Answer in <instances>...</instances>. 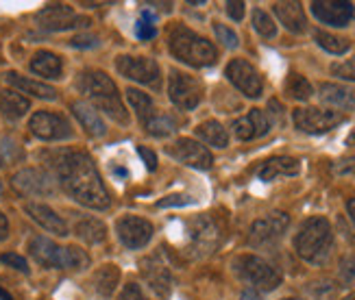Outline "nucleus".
<instances>
[{
    "mask_svg": "<svg viewBox=\"0 0 355 300\" xmlns=\"http://www.w3.org/2000/svg\"><path fill=\"white\" fill-rule=\"evenodd\" d=\"M153 22H155V15H153L150 11H144L142 18L135 22V35L140 39H153L157 35L155 26H153Z\"/></svg>",
    "mask_w": 355,
    "mask_h": 300,
    "instance_id": "nucleus-38",
    "label": "nucleus"
},
{
    "mask_svg": "<svg viewBox=\"0 0 355 300\" xmlns=\"http://www.w3.org/2000/svg\"><path fill=\"white\" fill-rule=\"evenodd\" d=\"M24 211L46 233H53V235H57V238H66V235H68V224L61 220V215L53 207H49V204H44V202H24Z\"/></svg>",
    "mask_w": 355,
    "mask_h": 300,
    "instance_id": "nucleus-19",
    "label": "nucleus"
},
{
    "mask_svg": "<svg viewBox=\"0 0 355 300\" xmlns=\"http://www.w3.org/2000/svg\"><path fill=\"white\" fill-rule=\"evenodd\" d=\"M225 9H227V13H229V18H231V20L240 22V20L244 18L246 5H244V3H238V0H229V3L225 5Z\"/></svg>",
    "mask_w": 355,
    "mask_h": 300,
    "instance_id": "nucleus-45",
    "label": "nucleus"
},
{
    "mask_svg": "<svg viewBox=\"0 0 355 300\" xmlns=\"http://www.w3.org/2000/svg\"><path fill=\"white\" fill-rule=\"evenodd\" d=\"M70 109H72L74 118L79 120V124L83 126L87 135H92V137H103V135L107 133V126H105L101 114H98L96 109L92 107L89 103H85V100H76V103H72Z\"/></svg>",
    "mask_w": 355,
    "mask_h": 300,
    "instance_id": "nucleus-24",
    "label": "nucleus"
},
{
    "mask_svg": "<svg viewBox=\"0 0 355 300\" xmlns=\"http://www.w3.org/2000/svg\"><path fill=\"white\" fill-rule=\"evenodd\" d=\"M343 300H355V292H351V294H349V296H345Z\"/></svg>",
    "mask_w": 355,
    "mask_h": 300,
    "instance_id": "nucleus-52",
    "label": "nucleus"
},
{
    "mask_svg": "<svg viewBox=\"0 0 355 300\" xmlns=\"http://www.w3.org/2000/svg\"><path fill=\"white\" fill-rule=\"evenodd\" d=\"M140 272L142 279L148 283V288L155 292L157 298H168L173 292V270L168 261L164 259L162 252H155V255L144 257L140 261Z\"/></svg>",
    "mask_w": 355,
    "mask_h": 300,
    "instance_id": "nucleus-13",
    "label": "nucleus"
},
{
    "mask_svg": "<svg viewBox=\"0 0 355 300\" xmlns=\"http://www.w3.org/2000/svg\"><path fill=\"white\" fill-rule=\"evenodd\" d=\"M251 20H253V28L257 30V33L261 37H275L277 35V24L272 22V18L266 13V11H261V9H253V15H251Z\"/></svg>",
    "mask_w": 355,
    "mask_h": 300,
    "instance_id": "nucleus-37",
    "label": "nucleus"
},
{
    "mask_svg": "<svg viewBox=\"0 0 355 300\" xmlns=\"http://www.w3.org/2000/svg\"><path fill=\"white\" fill-rule=\"evenodd\" d=\"M118 300H146V296L142 294L140 285H135V283H129V285H125V290L120 292Z\"/></svg>",
    "mask_w": 355,
    "mask_h": 300,
    "instance_id": "nucleus-43",
    "label": "nucleus"
},
{
    "mask_svg": "<svg viewBox=\"0 0 355 300\" xmlns=\"http://www.w3.org/2000/svg\"><path fill=\"white\" fill-rule=\"evenodd\" d=\"M196 137L203 141V144L214 146V148H227L229 146V133H227L225 126L216 120L200 122L196 126Z\"/></svg>",
    "mask_w": 355,
    "mask_h": 300,
    "instance_id": "nucleus-31",
    "label": "nucleus"
},
{
    "mask_svg": "<svg viewBox=\"0 0 355 300\" xmlns=\"http://www.w3.org/2000/svg\"><path fill=\"white\" fill-rule=\"evenodd\" d=\"M282 300H299V298H282Z\"/></svg>",
    "mask_w": 355,
    "mask_h": 300,
    "instance_id": "nucleus-54",
    "label": "nucleus"
},
{
    "mask_svg": "<svg viewBox=\"0 0 355 300\" xmlns=\"http://www.w3.org/2000/svg\"><path fill=\"white\" fill-rule=\"evenodd\" d=\"M28 252H31V257H33L40 265L61 270V257H64V248L57 246L53 240L42 238V235H35V238L28 242Z\"/></svg>",
    "mask_w": 355,
    "mask_h": 300,
    "instance_id": "nucleus-21",
    "label": "nucleus"
},
{
    "mask_svg": "<svg viewBox=\"0 0 355 300\" xmlns=\"http://www.w3.org/2000/svg\"><path fill=\"white\" fill-rule=\"evenodd\" d=\"M236 267V274L249 283L251 290L255 292H272L282 285V272L277 270L272 263H268L266 259H261L257 255H240L234 261Z\"/></svg>",
    "mask_w": 355,
    "mask_h": 300,
    "instance_id": "nucleus-5",
    "label": "nucleus"
},
{
    "mask_svg": "<svg viewBox=\"0 0 355 300\" xmlns=\"http://www.w3.org/2000/svg\"><path fill=\"white\" fill-rule=\"evenodd\" d=\"M28 68L33 74L55 81V78H61V72H64V61H61L59 55H55L51 51H37L33 55V59H31Z\"/></svg>",
    "mask_w": 355,
    "mask_h": 300,
    "instance_id": "nucleus-26",
    "label": "nucleus"
},
{
    "mask_svg": "<svg viewBox=\"0 0 355 300\" xmlns=\"http://www.w3.org/2000/svg\"><path fill=\"white\" fill-rule=\"evenodd\" d=\"M89 267V255L79 248V246H66L64 248V257H61V270H72V272H81Z\"/></svg>",
    "mask_w": 355,
    "mask_h": 300,
    "instance_id": "nucleus-34",
    "label": "nucleus"
},
{
    "mask_svg": "<svg viewBox=\"0 0 355 300\" xmlns=\"http://www.w3.org/2000/svg\"><path fill=\"white\" fill-rule=\"evenodd\" d=\"M0 194H3V181H0Z\"/></svg>",
    "mask_w": 355,
    "mask_h": 300,
    "instance_id": "nucleus-53",
    "label": "nucleus"
},
{
    "mask_svg": "<svg viewBox=\"0 0 355 300\" xmlns=\"http://www.w3.org/2000/svg\"><path fill=\"white\" fill-rule=\"evenodd\" d=\"M120 283V267L114 263H105L92 274V288L101 298H112Z\"/></svg>",
    "mask_w": 355,
    "mask_h": 300,
    "instance_id": "nucleus-27",
    "label": "nucleus"
},
{
    "mask_svg": "<svg viewBox=\"0 0 355 300\" xmlns=\"http://www.w3.org/2000/svg\"><path fill=\"white\" fill-rule=\"evenodd\" d=\"M28 129L42 141H64L74 135L72 124L55 112H35L28 120Z\"/></svg>",
    "mask_w": 355,
    "mask_h": 300,
    "instance_id": "nucleus-10",
    "label": "nucleus"
},
{
    "mask_svg": "<svg viewBox=\"0 0 355 300\" xmlns=\"http://www.w3.org/2000/svg\"><path fill=\"white\" fill-rule=\"evenodd\" d=\"M7 83L18 89L22 96H24V94H28V96H35V98H42V100H55L57 98V89L55 87L40 83V81H33V78L22 76L18 72H9L7 74Z\"/></svg>",
    "mask_w": 355,
    "mask_h": 300,
    "instance_id": "nucleus-25",
    "label": "nucleus"
},
{
    "mask_svg": "<svg viewBox=\"0 0 355 300\" xmlns=\"http://www.w3.org/2000/svg\"><path fill=\"white\" fill-rule=\"evenodd\" d=\"M290 227V215L284 211H272L266 218H259L251 224L249 231V244L251 246H272L284 238V233Z\"/></svg>",
    "mask_w": 355,
    "mask_h": 300,
    "instance_id": "nucleus-12",
    "label": "nucleus"
},
{
    "mask_svg": "<svg viewBox=\"0 0 355 300\" xmlns=\"http://www.w3.org/2000/svg\"><path fill=\"white\" fill-rule=\"evenodd\" d=\"M192 198L190 196H185V194H171V196H166L164 200L157 202V207H183V204H190Z\"/></svg>",
    "mask_w": 355,
    "mask_h": 300,
    "instance_id": "nucleus-42",
    "label": "nucleus"
},
{
    "mask_svg": "<svg viewBox=\"0 0 355 300\" xmlns=\"http://www.w3.org/2000/svg\"><path fill=\"white\" fill-rule=\"evenodd\" d=\"M7 238H9V220L3 211H0V242H5Z\"/></svg>",
    "mask_w": 355,
    "mask_h": 300,
    "instance_id": "nucleus-48",
    "label": "nucleus"
},
{
    "mask_svg": "<svg viewBox=\"0 0 355 300\" xmlns=\"http://www.w3.org/2000/svg\"><path fill=\"white\" fill-rule=\"evenodd\" d=\"M320 100L327 103L329 107H336V109H353L355 105V94L353 89L345 87V85H336V83H322L320 85Z\"/></svg>",
    "mask_w": 355,
    "mask_h": 300,
    "instance_id": "nucleus-28",
    "label": "nucleus"
},
{
    "mask_svg": "<svg viewBox=\"0 0 355 300\" xmlns=\"http://www.w3.org/2000/svg\"><path fill=\"white\" fill-rule=\"evenodd\" d=\"M35 20L44 30L51 33H59V30H70L76 26H87V18L76 15L72 7L68 5H46L35 13Z\"/></svg>",
    "mask_w": 355,
    "mask_h": 300,
    "instance_id": "nucleus-15",
    "label": "nucleus"
},
{
    "mask_svg": "<svg viewBox=\"0 0 355 300\" xmlns=\"http://www.w3.org/2000/svg\"><path fill=\"white\" fill-rule=\"evenodd\" d=\"M70 46H74V48H94V46H98V37L96 35H74L70 39Z\"/></svg>",
    "mask_w": 355,
    "mask_h": 300,
    "instance_id": "nucleus-44",
    "label": "nucleus"
},
{
    "mask_svg": "<svg viewBox=\"0 0 355 300\" xmlns=\"http://www.w3.org/2000/svg\"><path fill=\"white\" fill-rule=\"evenodd\" d=\"M310 9L318 22L336 28L349 26L355 18V7L349 0H314Z\"/></svg>",
    "mask_w": 355,
    "mask_h": 300,
    "instance_id": "nucleus-18",
    "label": "nucleus"
},
{
    "mask_svg": "<svg viewBox=\"0 0 355 300\" xmlns=\"http://www.w3.org/2000/svg\"><path fill=\"white\" fill-rule=\"evenodd\" d=\"M0 261H3L5 265L13 267V270H18L22 274H28V263L22 255H18V252H5V255H0Z\"/></svg>",
    "mask_w": 355,
    "mask_h": 300,
    "instance_id": "nucleus-41",
    "label": "nucleus"
},
{
    "mask_svg": "<svg viewBox=\"0 0 355 300\" xmlns=\"http://www.w3.org/2000/svg\"><path fill=\"white\" fill-rule=\"evenodd\" d=\"M11 187L18 192L20 196H53L57 192L55 179L42 168H24L20 172H15L11 177Z\"/></svg>",
    "mask_w": 355,
    "mask_h": 300,
    "instance_id": "nucleus-9",
    "label": "nucleus"
},
{
    "mask_svg": "<svg viewBox=\"0 0 355 300\" xmlns=\"http://www.w3.org/2000/svg\"><path fill=\"white\" fill-rule=\"evenodd\" d=\"M79 91L87 100H92V107L96 112H103L112 120L120 124H129V112L122 103L116 83L101 70H83L79 74Z\"/></svg>",
    "mask_w": 355,
    "mask_h": 300,
    "instance_id": "nucleus-2",
    "label": "nucleus"
},
{
    "mask_svg": "<svg viewBox=\"0 0 355 300\" xmlns=\"http://www.w3.org/2000/svg\"><path fill=\"white\" fill-rule=\"evenodd\" d=\"M292 122L307 135H322L336 129L338 124L345 122V116L340 112H331V109H318V107H301L295 109L292 114Z\"/></svg>",
    "mask_w": 355,
    "mask_h": 300,
    "instance_id": "nucleus-6",
    "label": "nucleus"
},
{
    "mask_svg": "<svg viewBox=\"0 0 355 300\" xmlns=\"http://www.w3.org/2000/svg\"><path fill=\"white\" fill-rule=\"evenodd\" d=\"M116 70L120 72V76L129 78V81L142 83L153 89L162 87V72H159V66L155 59L122 55L116 59Z\"/></svg>",
    "mask_w": 355,
    "mask_h": 300,
    "instance_id": "nucleus-7",
    "label": "nucleus"
},
{
    "mask_svg": "<svg viewBox=\"0 0 355 300\" xmlns=\"http://www.w3.org/2000/svg\"><path fill=\"white\" fill-rule=\"evenodd\" d=\"M334 172H336V175H353V172H355V155L349 157V159L334 164Z\"/></svg>",
    "mask_w": 355,
    "mask_h": 300,
    "instance_id": "nucleus-46",
    "label": "nucleus"
},
{
    "mask_svg": "<svg viewBox=\"0 0 355 300\" xmlns=\"http://www.w3.org/2000/svg\"><path fill=\"white\" fill-rule=\"evenodd\" d=\"M331 248H334V231L329 220L320 215L305 220L295 238L297 255L307 263L322 265L329 259Z\"/></svg>",
    "mask_w": 355,
    "mask_h": 300,
    "instance_id": "nucleus-3",
    "label": "nucleus"
},
{
    "mask_svg": "<svg viewBox=\"0 0 355 300\" xmlns=\"http://www.w3.org/2000/svg\"><path fill=\"white\" fill-rule=\"evenodd\" d=\"M0 300H13V296L9 292H5L3 288H0Z\"/></svg>",
    "mask_w": 355,
    "mask_h": 300,
    "instance_id": "nucleus-51",
    "label": "nucleus"
},
{
    "mask_svg": "<svg viewBox=\"0 0 355 300\" xmlns=\"http://www.w3.org/2000/svg\"><path fill=\"white\" fill-rule=\"evenodd\" d=\"M53 168L59 185L64 187V192L70 198H74L83 207L96 211L110 209L112 204L110 192H107V187L98 175L94 159L87 152L83 150L61 152L55 159Z\"/></svg>",
    "mask_w": 355,
    "mask_h": 300,
    "instance_id": "nucleus-1",
    "label": "nucleus"
},
{
    "mask_svg": "<svg viewBox=\"0 0 355 300\" xmlns=\"http://www.w3.org/2000/svg\"><path fill=\"white\" fill-rule=\"evenodd\" d=\"M231 129H234V135L240 141H249V139L264 137L270 131V120H268L266 112H261V109H251L244 118H238Z\"/></svg>",
    "mask_w": 355,
    "mask_h": 300,
    "instance_id": "nucleus-20",
    "label": "nucleus"
},
{
    "mask_svg": "<svg viewBox=\"0 0 355 300\" xmlns=\"http://www.w3.org/2000/svg\"><path fill=\"white\" fill-rule=\"evenodd\" d=\"M168 46H171V53L175 55V59L192 68H209L218 59V51H216V46L211 42L196 35L194 30L185 26L173 28Z\"/></svg>",
    "mask_w": 355,
    "mask_h": 300,
    "instance_id": "nucleus-4",
    "label": "nucleus"
},
{
    "mask_svg": "<svg viewBox=\"0 0 355 300\" xmlns=\"http://www.w3.org/2000/svg\"><path fill=\"white\" fill-rule=\"evenodd\" d=\"M144 126H146V131L150 135H157V137H166V135H171V133L177 131L175 118H171V116H157V114H155V118H150Z\"/></svg>",
    "mask_w": 355,
    "mask_h": 300,
    "instance_id": "nucleus-36",
    "label": "nucleus"
},
{
    "mask_svg": "<svg viewBox=\"0 0 355 300\" xmlns=\"http://www.w3.org/2000/svg\"><path fill=\"white\" fill-rule=\"evenodd\" d=\"M331 74L343 78V81H355V57H351L343 63H334Z\"/></svg>",
    "mask_w": 355,
    "mask_h": 300,
    "instance_id": "nucleus-40",
    "label": "nucleus"
},
{
    "mask_svg": "<svg viewBox=\"0 0 355 300\" xmlns=\"http://www.w3.org/2000/svg\"><path fill=\"white\" fill-rule=\"evenodd\" d=\"M225 76L246 98H259L264 91V81H261L259 72L246 59H231L225 68Z\"/></svg>",
    "mask_w": 355,
    "mask_h": 300,
    "instance_id": "nucleus-11",
    "label": "nucleus"
},
{
    "mask_svg": "<svg viewBox=\"0 0 355 300\" xmlns=\"http://www.w3.org/2000/svg\"><path fill=\"white\" fill-rule=\"evenodd\" d=\"M28 109H31V103L20 91L0 89V114L3 116H7L11 120H18L28 114Z\"/></svg>",
    "mask_w": 355,
    "mask_h": 300,
    "instance_id": "nucleus-30",
    "label": "nucleus"
},
{
    "mask_svg": "<svg viewBox=\"0 0 355 300\" xmlns=\"http://www.w3.org/2000/svg\"><path fill=\"white\" fill-rule=\"evenodd\" d=\"M220 238V227L209 215H198L190 222V244L198 257H205L218 248Z\"/></svg>",
    "mask_w": 355,
    "mask_h": 300,
    "instance_id": "nucleus-17",
    "label": "nucleus"
},
{
    "mask_svg": "<svg viewBox=\"0 0 355 300\" xmlns=\"http://www.w3.org/2000/svg\"><path fill=\"white\" fill-rule=\"evenodd\" d=\"M286 91L288 96H292L295 100H310L314 96V87L312 83L307 81L305 76L301 74H290L288 81H286Z\"/></svg>",
    "mask_w": 355,
    "mask_h": 300,
    "instance_id": "nucleus-35",
    "label": "nucleus"
},
{
    "mask_svg": "<svg viewBox=\"0 0 355 300\" xmlns=\"http://www.w3.org/2000/svg\"><path fill=\"white\" fill-rule=\"evenodd\" d=\"M166 152L177 159L179 164L194 168V170H209L214 166V157L211 152L200 144L196 139L190 137H179L175 139L171 146L166 148Z\"/></svg>",
    "mask_w": 355,
    "mask_h": 300,
    "instance_id": "nucleus-14",
    "label": "nucleus"
},
{
    "mask_svg": "<svg viewBox=\"0 0 355 300\" xmlns=\"http://www.w3.org/2000/svg\"><path fill=\"white\" fill-rule=\"evenodd\" d=\"M74 235L85 244H103L107 240V227L98 218H81L74 222Z\"/></svg>",
    "mask_w": 355,
    "mask_h": 300,
    "instance_id": "nucleus-29",
    "label": "nucleus"
},
{
    "mask_svg": "<svg viewBox=\"0 0 355 300\" xmlns=\"http://www.w3.org/2000/svg\"><path fill=\"white\" fill-rule=\"evenodd\" d=\"M168 96L183 112H192V109L198 107L200 98H203V85L190 74L171 70V76H168Z\"/></svg>",
    "mask_w": 355,
    "mask_h": 300,
    "instance_id": "nucleus-8",
    "label": "nucleus"
},
{
    "mask_svg": "<svg viewBox=\"0 0 355 300\" xmlns=\"http://www.w3.org/2000/svg\"><path fill=\"white\" fill-rule=\"evenodd\" d=\"M347 211H349L351 220H353V222H355V198H351V200L347 202Z\"/></svg>",
    "mask_w": 355,
    "mask_h": 300,
    "instance_id": "nucleus-50",
    "label": "nucleus"
},
{
    "mask_svg": "<svg viewBox=\"0 0 355 300\" xmlns=\"http://www.w3.org/2000/svg\"><path fill=\"white\" fill-rule=\"evenodd\" d=\"M137 152H140V157L144 159V164H146V168L153 172V170H157V155L153 152V150H148L146 146H140L137 148Z\"/></svg>",
    "mask_w": 355,
    "mask_h": 300,
    "instance_id": "nucleus-47",
    "label": "nucleus"
},
{
    "mask_svg": "<svg viewBox=\"0 0 355 300\" xmlns=\"http://www.w3.org/2000/svg\"><path fill=\"white\" fill-rule=\"evenodd\" d=\"M214 33H216V37H218V42L225 46V48H229V51L238 48L240 39H238V35H236V30H231L227 24L214 22Z\"/></svg>",
    "mask_w": 355,
    "mask_h": 300,
    "instance_id": "nucleus-39",
    "label": "nucleus"
},
{
    "mask_svg": "<svg viewBox=\"0 0 355 300\" xmlns=\"http://www.w3.org/2000/svg\"><path fill=\"white\" fill-rule=\"evenodd\" d=\"M314 42L329 55H345L351 48V42L347 37L327 33V30H314Z\"/></svg>",
    "mask_w": 355,
    "mask_h": 300,
    "instance_id": "nucleus-33",
    "label": "nucleus"
},
{
    "mask_svg": "<svg viewBox=\"0 0 355 300\" xmlns=\"http://www.w3.org/2000/svg\"><path fill=\"white\" fill-rule=\"evenodd\" d=\"M301 172V161L295 157H272V159L264 161L257 170V179L270 183L279 177H297Z\"/></svg>",
    "mask_w": 355,
    "mask_h": 300,
    "instance_id": "nucleus-22",
    "label": "nucleus"
},
{
    "mask_svg": "<svg viewBox=\"0 0 355 300\" xmlns=\"http://www.w3.org/2000/svg\"><path fill=\"white\" fill-rule=\"evenodd\" d=\"M116 233H118V240L127 248L137 250V248H144L150 242L153 233H155V227H153L146 218L122 215L116 222Z\"/></svg>",
    "mask_w": 355,
    "mask_h": 300,
    "instance_id": "nucleus-16",
    "label": "nucleus"
},
{
    "mask_svg": "<svg viewBox=\"0 0 355 300\" xmlns=\"http://www.w3.org/2000/svg\"><path fill=\"white\" fill-rule=\"evenodd\" d=\"M272 11L290 33H305L307 30V18H305V11L301 7V3H275Z\"/></svg>",
    "mask_w": 355,
    "mask_h": 300,
    "instance_id": "nucleus-23",
    "label": "nucleus"
},
{
    "mask_svg": "<svg viewBox=\"0 0 355 300\" xmlns=\"http://www.w3.org/2000/svg\"><path fill=\"white\" fill-rule=\"evenodd\" d=\"M127 100H129L131 109L135 112L137 120H142L146 124L150 118H155V103H153L148 94H144L142 89L129 87L127 89Z\"/></svg>",
    "mask_w": 355,
    "mask_h": 300,
    "instance_id": "nucleus-32",
    "label": "nucleus"
},
{
    "mask_svg": "<svg viewBox=\"0 0 355 300\" xmlns=\"http://www.w3.org/2000/svg\"><path fill=\"white\" fill-rule=\"evenodd\" d=\"M240 300H261V296L255 290H244L242 296H240Z\"/></svg>",
    "mask_w": 355,
    "mask_h": 300,
    "instance_id": "nucleus-49",
    "label": "nucleus"
}]
</instances>
